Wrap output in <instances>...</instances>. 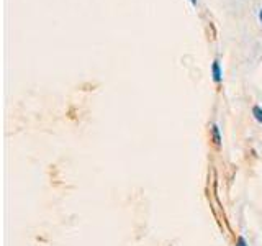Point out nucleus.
<instances>
[{
    "label": "nucleus",
    "instance_id": "7ed1b4c3",
    "mask_svg": "<svg viewBox=\"0 0 262 246\" xmlns=\"http://www.w3.org/2000/svg\"><path fill=\"white\" fill-rule=\"evenodd\" d=\"M252 117L259 125H262V107L261 105H254L252 107Z\"/></svg>",
    "mask_w": 262,
    "mask_h": 246
},
{
    "label": "nucleus",
    "instance_id": "f257e3e1",
    "mask_svg": "<svg viewBox=\"0 0 262 246\" xmlns=\"http://www.w3.org/2000/svg\"><path fill=\"white\" fill-rule=\"evenodd\" d=\"M210 135H211V141H213L215 148H216V150H220L221 145H223V136H221V130H220V127L216 123L211 125Z\"/></svg>",
    "mask_w": 262,
    "mask_h": 246
},
{
    "label": "nucleus",
    "instance_id": "39448f33",
    "mask_svg": "<svg viewBox=\"0 0 262 246\" xmlns=\"http://www.w3.org/2000/svg\"><path fill=\"white\" fill-rule=\"evenodd\" d=\"M259 19H261V23H262V8H261V12H259Z\"/></svg>",
    "mask_w": 262,
    "mask_h": 246
},
{
    "label": "nucleus",
    "instance_id": "f03ea898",
    "mask_svg": "<svg viewBox=\"0 0 262 246\" xmlns=\"http://www.w3.org/2000/svg\"><path fill=\"white\" fill-rule=\"evenodd\" d=\"M211 77H213L215 84H221V80H223V71H221L218 59H215L213 64H211Z\"/></svg>",
    "mask_w": 262,
    "mask_h": 246
},
{
    "label": "nucleus",
    "instance_id": "20e7f679",
    "mask_svg": "<svg viewBox=\"0 0 262 246\" xmlns=\"http://www.w3.org/2000/svg\"><path fill=\"white\" fill-rule=\"evenodd\" d=\"M234 246H249V245H247V241H246L244 236L239 235L238 238H236V243H234Z\"/></svg>",
    "mask_w": 262,
    "mask_h": 246
},
{
    "label": "nucleus",
    "instance_id": "423d86ee",
    "mask_svg": "<svg viewBox=\"0 0 262 246\" xmlns=\"http://www.w3.org/2000/svg\"><path fill=\"white\" fill-rule=\"evenodd\" d=\"M192 2V5H197V0H190Z\"/></svg>",
    "mask_w": 262,
    "mask_h": 246
}]
</instances>
